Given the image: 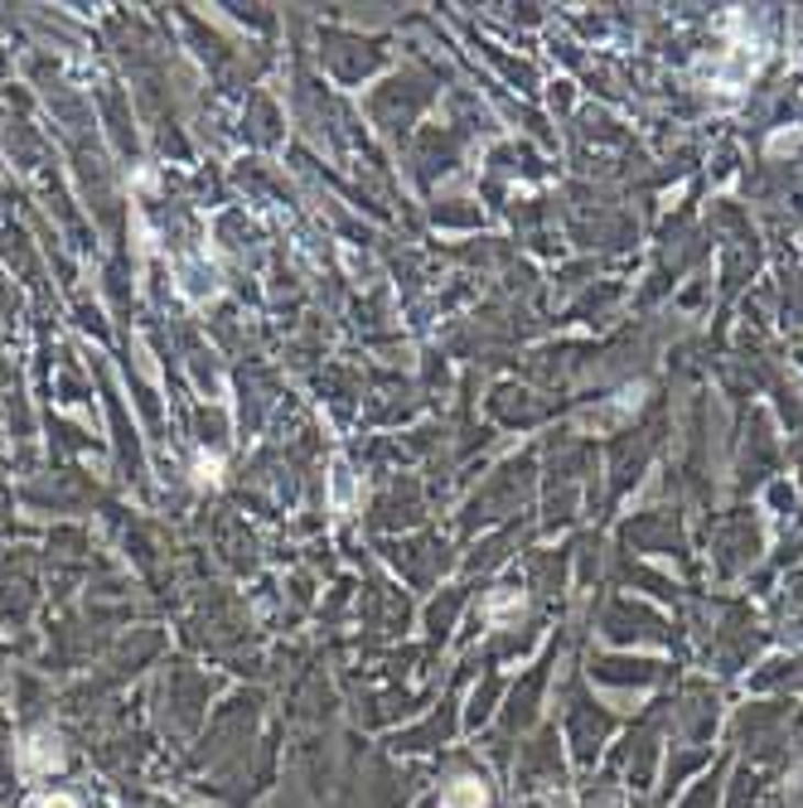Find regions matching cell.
Returning <instances> with one entry per match:
<instances>
[{"label": "cell", "instance_id": "6da1fadb", "mask_svg": "<svg viewBox=\"0 0 803 808\" xmlns=\"http://www.w3.org/2000/svg\"><path fill=\"white\" fill-rule=\"evenodd\" d=\"M40 808H78V799H68V794H48Z\"/></svg>", "mask_w": 803, "mask_h": 808}]
</instances>
